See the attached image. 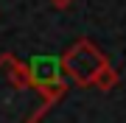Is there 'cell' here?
<instances>
[{"label":"cell","instance_id":"277c9868","mask_svg":"<svg viewBox=\"0 0 126 123\" xmlns=\"http://www.w3.org/2000/svg\"><path fill=\"white\" fill-rule=\"evenodd\" d=\"M50 3H53V6H56V9H67V6L73 3V0H50Z\"/></svg>","mask_w":126,"mask_h":123},{"label":"cell","instance_id":"7a4b0ae2","mask_svg":"<svg viewBox=\"0 0 126 123\" xmlns=\"http://www.w3.org/2000/svg\"><path fill=\"white\" fill-rule=\"evenodd\" d=\"M28 81L45 95V104H53L67 90V84L62 81V59H56V56H34L31 64H28Z\"/></svg>","mask_w":126,"mask_h":123},{"label":"cell","instance_id":"3957f363","mask_svg":"<svg viewBox=\"0 0 126 123\" xmlns=\"http://www.w3.org/2000/svg\"><path fill=\"white\" fill-rule=\"evenodd\" d=\"M93 84H95V87H101V90H112V87L118 84V73H115V67L104 64V67L98 70V73H95Z\"/></svg>","mask_w":126,"mask_h":123},{"label":"cell","instance_id":"6da1fadb","mask_svg":"<svg viewBox=\"0 0 126 123\" xmlns=\"http://www.w3.org/2000/svg\"><path fill=\"white\" fill-rule=\"evenodd\" d=\"M104 64H109V62L104 59L101 50H95V45L90 39H79L76 45L62 56V70L70 78H76V84H81V87L93 84L95 73H98Z\"/></svg>","mask_w":126,"mask_h":123}]
</instances>
